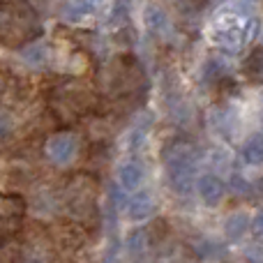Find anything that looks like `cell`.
<instances>
[{
    "label": "cell",
    "instance_id": "obj_1",
    "mask_svg": "<svg viewBox=\"0 0 263 263\" xmlns=\"http://www.w3.org/2000/svg\"><path fill=\"white\" fill-rule=\"evenodd\" d=\"M42 30L40 14L28 0H7L0 5V44L23 46Z\"/></svg>",
    "mask_w": 263,
    "mask_h": 263
},
{
    "label": "cell",
    "instance_id": "obj_2",
    "mask_svg": "<svg viewBox=\"0 0 263 263\" xmlns=\"http://www.w3.org/2000/svg\"><path fill=\"white\" fill-rule=\"evenodd\" d=\"M97 104H100L97 92L88 83L69 81V83H60V86H55L51 90L53 111L63 120H69V123L83 118V116H90L97 109Z\"/></svg>",
    "mask_w": 263,
    "mask_h": 263
},
{
    "label": "cell",
    "instance_id": "obj_3",
    "mask_svg": "<svg viewBox=\"0 0 263 263\" xmlns=\"http://www.w3.org/2000/svg\"><path fill=\"white\" fill-rule=\"evenodd\" d=\"M102 83L104 90L114 97H129L136 95L141 88L145 86V77L141 65L132 55H120V58L111 60L104 69H102Z\"/></svg>",
    "mask_w": 263,
    "mask_h": 263
},
{
    "label": "cell",
    "instance_id": "obj_4",
    "mask_svg": "<svg viewBox=\"0 0 263 263\" xmlns=\"http://www.w3.org/2000/svg\"><path fill=\"white\" fill-rule=\"evenodd\" d=\"M166 159V171L168 182H171L173 192L178 194H190L194 187V164H196V150L190 143H173L164 153Z\"/></svg>",
    "mask_w": 263,
    "mask_h": 263
},
{
    "label": "cell",
    "instance_id": "obj_5",
    "mask_svg": "<svg viewBox=\"0 0 263 263\" xmlns=\"http://www.w3.org/2000/svg\"><path fill=\"white\" fill-rule=\"evenodd\" d=\"M65 203L74 219L95 222L97 219V182L90 176H74L65 192Z\"/></svg>",
    "mask_w": 263,
    "mask_h": 263
},
{
    "label": "cell",
    "instance_id": "obj_6",
    "mask_svg": "<svg viewBox=\"0 0 263 263\" xmlns=\"http://www.w3.org/2000/svg\"><path fill=\"white\" fill-rule=\"evenodd\" d=\"M210 42L217 49L227 51V53H238L242 49V44L247 42L245 37V28L231 16H222L213 23L210 28Z\"/></svg>",
    "mask_w": 263,
    "mask_h": 263
},
{
    "label": "cell",
    "instance_id": "obj_7",
    "mask_svg": "<svg viewBox=\"0 0 263 263\" xmlns=\"http://www.w3.org/2000/svg\"><path fill=\"white\" fill-rule=\"evenodd\" d=\"M26 217V199L18 194H0V240H7L21 229Z\"/></svg>",
    "mask_w": 263,
    "mask_h": 263
},
{
    "label": "cell",
    "instance_id": "obj_8",
    "mask_svg": "<svg viewBox=\"0 0 263 263\" xmlns=\"http://www.w3.org/2000/svg\"><path fill=\"white\" fill-rule=\"evenodd\" d=\"M46 155L53 164L67 166L79 155V139L72 132H58V134L49 136V141H46Z\"/></svg>",
    "mask_w": 263,
    "mask_h": 263
},
{
    "label": "cell",
    "instance_id": "obj_9",
    "mask_svg": "<svg viewBox=\"0 0 263 263\" xmlns=\"http://www.w3.org/2000/svg\"><path fill=\"white\" fill-rule=\"evenodd\" d=\"M28 86L18 74L0 69V106H16L23 102Z\"/></svg>",
    "mask_w": 263,
    "mask_h": 263
},
{
    "label": "cell",
    "instance_id": "obj_10",
    "mask_svg": "<svg viewBox=\"0 0 263 263\" xmlns=\"http://www.w3.org/2000/svg\"><path fill=\"white\" fill-rule=\"evenodd\" d=\"M196 192H199L201 201H203L205 205L215 208V205L222 203L227 187H224L222 178H219L217 173H203V176L196 180Z\"/></svg>",
    "mask_w": 263,
    "mask_h": 263
},
{
    "label": "cell",
    "instance_id": "obj_11",
    "mask_svg": "<svg viewBox=\"0 0 263 263\" xmlns=\"http://www.w3.org/2000/svg\"><path fill=\"white\" fill-rule=\"evenodd\" d=\"M143 21H145V28H148L153 35H157V37H164V35H168V32H171V18H168L166 9L159 7L157 3H148V5H145Z\"/></svg>",
    "mask_w": 263,
    "mask_h": 263
},
{
    "label": "cell",
    "instance_id": "obj_12",
    "mask_svg": "<svg viewBox=\"0 0 263 263\" xmlns=\"http://www.w3.org/2000/svg\"><path fill=\"white\" fill-rule=\"evenodd\" d=\"M143 180H145V171L141 164L127 162L118 168V185L123 187V190H127V192L139 190V187L143 185Z\"/></svg>",
    "mask_w": 263,
    "mask_h": 263
},
{
    "label": "cell",
    "instance_id": "obj_13",
    "mask_svg": "<svg viewBox=\"0 0 263 263\" xmlns=\"http://www.w3.org/2000/svg\"><path fill=\"white\" fill-rule=\"evenodd\" d=\"M153 213H155V201L148 192H141V194H136L129 199L127 215H129L132 222H143V219H148Z\"/></svg>",
    "mask_w": 263,
    "mask_h": 263
},
{
    "label": "cell",
    "instance_id": "obj_14",
    "mask_svg": "<svg viewBox=\"0 0 263 263\" xmlns=\"http://www.w3.org/2000/svg\"><path fill=\"white\" fill-rule=\"evenodd\" d=\"M21 58L26 60L28 65H32V67H42V65L49 60V49H46V44H42V42H28L21 49Z\"/></svg>",
    "mask_w": 263,
    "mask_h": 263
},
{
    "label": "cell",
    "instance_id": "obj_15",
    "mask_svg": "<svg viewBox=\"0 0 263 263\" xmlns=\"http://www.w3.org/2000/svg\"><path fill=\"white\" fill-rule=\"evenodd\" d=\"M247 231H250V217H247L245 213H236L224 222V233H227V238H231V240H240Z\"/></svg>",
    "mask_w": 263,
    "mask_h": 263
},
{
    "label": "cell",
    "instance_id": "obj_16",
    "mask_svg": "<svg viewBox=\"0 0 263 263\" xmlns=\"http://www.w3.org/2000/svg\"><path fill=\"white\" fill-rule=\"evenodd\" d=\"M242 157L252 166H263V134H256L247 141L242 148Z\"/></svg>",
    "mask_w": 263,
    "mask_h": 263
},
{
    "label": "cell",
    "instance_id": "obj_17",
    "mask_svg": "<svg viewBox=\"0 0 263 263\" xmlns=\"http://www.w3.org/2000/svg\"><path fill=\"white\" fill-rule=\"evenodd\" d=\"M125 247H127L132 256H143L145 250H148V231H141V229L132 231L127 240H125Z\"/></svg>",
    "mask_w": 263,
    "mask_h": 263
},
{
    "label": "cell",
    "instance_id": "obj_18",
    "mask_svg": "<svg viewBox=\"0 0 263 263\" xmlns=\"http://www.w3.org/2000/svg\"><path fill=\"white\" fill-rule=\"evenodd\" d=\"M245 74L250 79H261L263 77V49L261 46H256V49L250 51V55H247L245 60Z\"/></svg>",
    "mask_w": 263,
    "mask_h": 263
},
{
    "label": "cell",
    "instance_id": "obj_19",
    "mask_svg": "<svg viewBox=\"0 0 263 263\" xmlns=\"http://www.w3.org/2000/svg\"><path fill=\"white\" fill-rule=\"evenodd\" d=\"M88 16H90V5L86 0H74V3L65 5V18L69 23H79Z\"/></svg>",
    "mask_w": 263,
    "mask_h": 263
},
{
    "label": "cell",
    "instance_id": "obj_20",
    "mask_svg": "<svg viewBox=\"0 0 263 263\" xmlns=\"http://www.w3.org/2000/svg\"><path fill=\"white\" fill-rule=\"evenodd\" d=\"M203 77L208 83H215V86H217V83L224 79V63L222 60H208V63H205V69H203Z\"/></svg>",
    "mask_w": 263,
    "mask_h": 263
},
{
    "label": "cell",
    "instance_id": "obj_21",
    "mask_svg": "<svg viewBox=\"0 0 263 263\" xmlns=\"http://www.w3.org/2000/svg\"><path fill=\"white\" fill-rule=\"evenodd\" d=\"M219 252H224L222 245H217V242H210V240H203L196 245V254L203 256V259H217Z\"/></svg>",
    "mask_w": 263,
    "mask_h": 263
},
{
    "label": "cell",
    "instance_id": "obj_22",
    "mask_svg": "<svg viewBox=\"0 0 263 263\" xmlns=\"http://www.w3.org/2000/svg\"><path fill=\"white\" fill-rule=\"evenodd\" d=\"M231 190H233V194H250V192H252V185H250V182H247L245 180V178H242V176H233L231 178Z\"/></svg>",
    "mask_w": 263,
    "mask_h": 263
},
{
    "label": "cell",
    "instance_id": "obj_23",
    "mask_svg": "<svg viewBox=\"0 0 263 263\" xmlns=\"http://www.w3.org/2000/svg\"><path fill=\"white\" fill-rule=\"evenodd\" d=\"M250 229H252V236H254L259 242H263V210L250 222Z\"/></svg>",
    "mask_w": 263,
    "mask_h": 263
},
{
    "label": "cell",
    "instance_id": "obj_24",
    "mask_svg": "<svg viewBox=\"0 0 263 263\" xmlns=\"http://www.w3.org/2000/svg\"><path fill=\"white\" fill-rule=\"evenodd\" d=\"M14 123H12V116L7 114V111L0 106V136H7L9 132H12Z\"/></svg>",
    "mask_w": 263,
    "mask_h": 263
},
{
    "label": "cell",
    "instance_id": "obj_25",
    "mask_svg": "<svg viewBox=\"0 0 263 263\" xmlns=\"http://www.w3.org/2000/svg\"><path fill=\"white\" fill-rule=\"evenodd\" d=\"M245 259H247V263H263V247L261 245L247 247V250H245Z\"/></svg>",
    "mask_w": 263,
    "mask_h": 263
},
{
    "label": "cell",
    "instance_id": "obj_26",
    "mask_svg": "<svg viewBox=\"0 0 263 263\" xmlns=\"http://www.w3.org/2000/svg\"><path fill=\"white\" fill-rule=\"evenodd\" d=\"M23 263H46V261L42 254H28L26 259H23Z\"/></svg>",
    "mask_w": 263,
    "mask_h": 263
},
{
    "label": "cell",
    "instance_id": "obj_27",
    "mask_svg": "<svg viewBox=\"0 0 263 263\" xmlns=\"http://www.w3.org/2000/svg\"><path fill=\"white\" fill-rule=\"evenodd\" d=\"M245 3H256V0H245Z\"/></svg>",
    "mask_w": 263,
    "mask_h": 263
},
{
    "label": "cell",
    "instance_id": "obj_28",
    "mask_svg": "<svg viewBox=\"0 0 263 263\" xmlns=\"http://www.w3.org/2000/svg\"><path fill=\"white\" fill-rule=\"evenodd\" d=\"M90 3H100V0H90Z\"/></svg>",
    "mask_w": 263,
    "mask_h": 263
}]
</instances>
